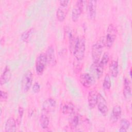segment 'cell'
<instances>
[{"label":"cell","mask_w":132,"mask_h":132,"mask_svg":"<svg viewBox=\"0 0 132 132\" xmlns=\"http://www.w3.org/2000/svg\"><path fill=\"white\" fill-rule=\"evenodd\" d=\"M86 50V40L84 37H77L73 51V54L77 61H81L85 56Z\"/></svg>","instance_id":"obj_1"},{"label":"cell","mask_w":132,"mask_h":132,"mask_svg":"<svg viewBox=\"0 0 132 132\" xmlns=\"http://www.w3.org/2000/svg\"><path fill=\"white\" fill-rule=\"evenodd\" d=\"M105 46V37H101L97 41L94 43L91 48V55L93 62L100 61L103 48Z\"/></svg>","instance_id":"obj_2"},{"label":"cell","mask_w":132,"mask_h":132,"mask_svg":"<svg viewBox=\"0 0 132 132\" xmlns=\"http://www.w3.org/2000/svg\"><path fill=\"white\" fill-rule=\"evenodd\" d=\"M117 31L115 26L113 24H110L107 29L106 35L105 37V46L107 48H110L114 43L116 37Z\"/></svg>","instance_id":"obj_3"},{"label":"cell","mask_w":132,"mask_h":132,"mask_svg":"<svg viewBox=\"0 0 132 132\" xmlns=\"http://www.w3.org/2000/svg\"><path fill=\"white\" fill-rule=\"evenodd\" d=\"M33 80V74L30 70H28L23 75L21 82V89L23 93L28 92L31 87Z\"/></svg>","instance_id":"obj_4"},{"label":"cell","mask_w":132,"mask_h":132,"mask_svg":"<svg viewBox=\"0 0 132 132\" xmlns=\"http://www.w3.org/2000/svg\"><path fill=\"white\" fill-rule=\"evenodd\" d=\"M47 63V61L45 53H40L36 59L35 65L36 72L38 75H41L43 74Z\"/></svg>","instance_id":"obj_5"},{"label":"cell","mask_w":132,"mask_h":132,"mask_svg":"<svg viewBox=\"0 0 132 132\" xmlns=\"http://www.w3.org/2000/svg\"><path fill=\"white\" fill-rule=\"evenodd\" d=\"M85 1L79 0L76 1L75 6L73 8L72 11V20L73 22H76L81 14L82 13L84 7Z\"/></svg>","instance_id":"obj_6"},{"label":"cell","mask_w":132,"mask_h":132,"mask_svg":"<svg viewBox=\"0 0 132 132\" xmlns=\"http://www.w3.org/2000/svg\"><path fill=\"white\" fill-rule=\"evenodd\" d=\"M80 84L85 88H90L95 82L94 77L90 73H85L81 74L79 76Z\"/></svg>","instance_id":"obj_7"},{"label":"cell","mask_w":132,"mask_h":132,"mask_svg":"<svg viewBox=\"0 0 132 132\" xmlns=\"http://www.w3.org/2000/svg\"><path fill=\"white\" fill-rule=\"evenodd\" d=\"M97 106L98 111L103 116H106L108 111L107 103L105 98L100 93H98Z\"/></svg>","instance_id":"obj_8"},{"label":"cell","mask_w":132,"mask_h":132,"mask_svg":"<svg viewBox=\"0 0 132 132\" xmlns=\"http://www.w3.org/2000/svg\"><path fill=\"white\" fill-rule=\"evenodd\" d=\"M96 1H88L87 5V10L89 18L91 20H94L96 16Z\"/></svg>","instance_id":"obj_9"},{"label":"cell","mask_w":132,"mask_h":132,"mask_svg":"<svg viewBox=\"0 0 132 132\" xmlns=\"http://www.w3.org/2000/svg\"><path fill=\"white\" fill-rule=\"evenodd\" d=\"M45 54L48 65L51 67H54L56 64L57 60L55 56V50L53 46H50L48 47Z\"/></svg>","instance_id":"obj_10"},{"label":"cell","mask_w":132,"mask_h":132,"mask_svg":"<svg viewBox=\"0 0 132 132\" xmlns=\"http://www.w3.org/2000/svg\"><path fill=\"white\" fill-rule=\"evenodd\" d=\"M56 106V101L53 98H48L45 100L42 104V111L46 113L54 110Z\"/></svg>","instance_id":"obj_11"},{"label":"cell","mask_w":132,"mask_h":132,"mask_svg":"<svg viewBox=\"0 0 132 132\" xmlns=\"http://www.w3.org/2000/svg\"><path fill=\"white\" fill-rule=\"evenodd\" d=\"M123 94L126 100L129 101L131 98V89L130 82L129 79L125 77L124 79Z\"/></svg>","instance_id":"obj_12"},{"label":"cell","mask_w":132,"mask_h":132,"mask_svg":"<svg viewBox=\"0 0 132 132\" xmlns=\"http://www.w3.org/2000/svg\"><path fill=\"white\" fill-rule=\"evenodd\" d=\"M98 92L96 90L90 91L88 95V104L90 109H93L97 104Z\"/></svg>","instance_id":"obj_13"},{"label":"cell","mask_w":132,"mask_h":132,"mask_svg":"<svg viewBox=\"0 0 132 132\" xmlns=\"http://www.w3.org/2000/svg\"><path fill=\"white\" fill-rule=\"evenodd\" d=\"M122 114V109L120 106H114L112 110L110 120L112 123H116L121 118Z\"/></svg>","instance_id":"obj_14"},{"label":"cell","mask_w":132,"mask_h":132,"mask_svg":"<svg viewBox=\"0 0 132 132\" xmlns=\"http://www.w3.org/2000/svg\"><path fill=\"white\" fill-rule=\"evenodd\" d=\"M11 71L9 66L6 65L0 77V84L1 86L7 83L11 77Z\"/></svg>","instance_id":"obj_15"},{"label":"cell","mask_w":132,"mask_h":132,"mask_svg":"<svg viewBox=\"0 0 132 132\" xmlns=\"http://www.w3.org/2000/svg\"><path fill=\"white\" fill-rule=\"evenodd\" d=\"M91 69L95 74L97 79H100L102 77L104 72V67L102 65L99 61L93 62L91 67Z\"/></svg>","instance_id":"obj_16"},{"label":"cell","mask_w":132,"mask_h":132,"mask_svg":"<svg viewBox=\"0 0 132 132\" xmlns=\"http://www.w3.org/2000/svg\"><path fill=\"white\" fill-rule=\"evenodd\" d=\"M75 107L73 104L70 102L62 103L60 106V110L63 114H71L74 111Z\"/></svg>","instance_id":"obj_17"},{"label":"cell","mask_w":132,"mask_h":132,"mask_svg":"<svg viewBox=\"0 0 132 132\" xmlns=\"http://www.w3.org/2000/svg\"><path fill=\"white\" fill-rule=\"evenodd\" d=\"M16 121L13 117L9 118L5 125V131L6 132L15 131H16Z\"/></svg>","instance_id":"obj_18"},{"label":"cell","mask_w":132,"mask_h":132,"mask_svg":"<svg viewBox=\"0 0 132 132\" xmlns=\"http://www.w3.org/2000/svg\"><path fill=\"white\" fill-rule=\"evenodd\" d=\"M68 7H62L60 6L57 8L56 16L57 20L59 22H63L65 20L68 10Z\"/></svg>","instance_id":"obj_19"},{"label":"cell","mask_w":132,"mask_h":132,"mask_svg":"<svg viewBox=\"0 0 132 132\" xmlns=\"http://www.w3.org/2000/svg\"><path fill=\"white\" fill-rule=\"evenodd\" d=\"M109 70L113 77H117L119 74V65L118 60H112L109 63Z\"/></svg>","instance_id":"obj_20"},{"label":"cell","mask_w":132,"mask_h":132,"mask_svg":"<svg viewBox=\"0 0 132 132\" xmlns=\"http://www.w3.org/2000/svg\"><path fill=\"white\" fill-rule=\"evenodd\" d=\"M39 121L40 126L42 129H45L48 128L50 123V120L46 112L42 111V112L40 117Z\"/></svg>","instance_id":"obj_21"},{"label":"cell","mask_w":132,"mask_h":132,"mask_svg":"<svg viewBox=\"0 0 132 132\" xmlns=\"http://www.w3.org/2000/svg\"><path fill=\"white\" fill-rule=\"evenodd\" d=\"M130 122L126 119H122L120 121V127L119 130V131L126 132L130 126Z\"/></svg>","instance_id":"obj_22"},{"label":"cell","mask_w":132,"mask_h":132,"mask_svg":"<svg viewBox=\"0 0 132 132\" xmlns=\"http://www.w3.org/2000/svg\"><path fill=\"white\" fill-rule=\"evenodd\" d=\"M111 79L110 76L108 74H106L104 77L103 83V87L105 90H109L111 88Z\"/></svg>","instance_id":"obj_23"},{"label":"cell","mask_w":132,"mask_h":132,"mask_svg":"<svg viewBox=\"0 0 132 132\" xmlns=\"http://www.w3.org/2000/svg\"><path fill=\"white\" fill-rule=\"evenodd\" d=\"M32 32V28H29L24 31L21 36V39L23 42H28Z\"/></svg>","instance_id":"obj_24"},{"label":"cell","mask_w":132,"mask_h":132,"mask_svg":"<svg viewBox=\"0 0 132 132\" xmlns=\"http://www.w3.org/2000/svg\"><path fill=\"white\" fill-rule=\"evenodd\" d=\"M74 36L72 34L71 31L69 32V49L71 53H73V51L74 49L75 41H76V38H74Z\"/></svg>","instance_id":"obj_25"},{"label":"cell","mask_w":132,"mask_h":132,"mask_svg":"<svg viewBox=\"0 0 132 132\" xmlns=\"http://www.w3.org/2000/svg\"><path fill=\"white\" fill-rule=\"evenodd\" d=\"M79 117L77 115L74 116L70 120V126L72 129H74L77 127L79 123Z\"/></svg>","instance_id":"obj_26"},{"label":"cell","mask_w":132,"mask_h":132,"mask_svg":"<svg viewBox=\"0 0 132 132\" xmlns=\"http://www.w3.org/2000/svg\"><path fill=\"white\" fill-rule=\"evenodd\" d=\"M109 60V57L108 53L107 52H105L104 54H103V56L101 60H100L99 62L102 65H103L105 67V66L106 65V64L108 62Z\"/></svg>","instance_id":"obj_27"},{"label":"cell","mask_w":132,"mask_h":132,"mask_svg":"<svg viewBox=\"0 0 132 132\" xmlns=\"http://www.w3.org/2000/svg\"><path fill=\"white\" fill-rule=\"evenodd\" d=\"M23 112H24L23 108L22 107H19V109H18V118L16 120V123L18 125L20 124V123L21 122V119H22V117H23Z\"/></svg>","instance_id":"obj_28"},{"label":"cell","mask_w":132,"mask_h":132,"mask_svg":"<svg viewBox=\"0 0 132 132\" xmlns=\"http://www.w3.org/2000/svg\"><path fill=\"white\" fill-rule=\"evenodd\" d=\"M8 97V94L7 92L1 90V95H0V101L1 102H5L7 101Z\"/></svg>","instance_id":"obj_29"},{"label":"cell","mask_w":132,"mask_h":132,"mask_svg":"<svg viewBox=\"0 0 132 132\" xmlns=\"http://www.w3.org/2000/svg\"><path fill=\"white\" fill-rule=\"evenodd\" d=\"M32 91L35 93H38L40 92V85L39 84L38 82H35L32 86Z\"/></svg>","instance_id":"obj_30"},{"label":"cell","mask_w":132,"mask_h":132,"mask_svg":"<svg viewBox=\"0 0 132 132\" xmlns=\"http://www.w3.org/2000/svg\"><path fill=\"white\" fill-rule=\"evenodd\" d=\"M70 1L68 0H61L59 1V4L60 6L68 7Z\"/></svg>","instance_id":"obj_31"},{"label":"cell","mask_w":132,"mask_h":132,"mask_svg":"<svg viewBox=\"0 0 132 132\" xmlns=\"http://www.w3.org/2000/svg\"><path fill=\"white\" fill-rule=\"evenodd\" d=\"M129 75H130V77L131 78V69L129 71Z\"/></svg>","instance_id":"obj_32"}]
</instances>
